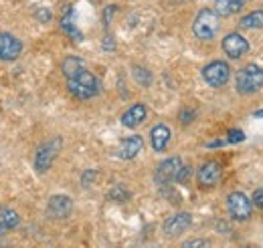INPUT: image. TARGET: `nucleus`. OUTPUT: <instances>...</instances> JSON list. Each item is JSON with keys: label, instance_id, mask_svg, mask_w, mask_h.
<instances>
[{"label": "nucleus", "instance_id": "nucleus-1", "mask_svg": "<svg viewBox=\"0 0 263 248\" xmlns=\"http://www.w3.org/2000/svg\"><path fill=\"white\" fill-rule=\"evenodd\" d=\"M67 87L73 93V97H77L81 101H87V99H91V97H96L99 93L98 77L91 71H87V69H83L77 75L69 77L67 79Z\"/></svg>", "mask_w": 263, "mask_h": 248}, {"label": "nucleus", "instance_id": "nucleus-2", "mask_svg": "<svg viewBox=\"0 0 263 248\" xmlns=\"http://www.w3.org/2000/svg\"><path fill=\"white\" fill-rule=\"evenodd\" d=\"M263 87V69L255 63L245 65L237 73V91L241 95L257 93Z\"/></svg>", "mask_w": 263, "mask_h": 248}, {"label": "nucleus", "instance_id": "nucleus-3", "mask_svg": "<svg viewBox=\"0 0 263 248\" xmlns=\"http://www.w3.org/2000/svg\"><path fill=\"white\" fill-rule=\"evenodd\" d=\"M193 32L198 40H213L219 32V14L211 8H202L193 23Z\"/></svg>", "mask_w": 263, "mask_h": 248}, {"label": "nucleus", "instance_id": "nucleus-4", "mask_svg": "<svg viewBox=\"0 0 263 248\" xmlns=\"http://www.w3.org/2000/svg\"><path fill=\"white\" fill-rule=\"evenodd\" d=\"M59 150H61V137H53L49 141H45L39 150H36V155H34V168L36 172H47L55 157L59 155Z\"/></svg>", "mask_w": 263, "mask_h": 248}, {"label": "nucleus", "instance_id": "nucleus-5", "mask_svg": "<svg viewBox=\"0 0 263 248\" xmlns=\"http://www.w3.org/2000/svg\"><path fill=\"white\" fill-rule=\"evenodd\" d=\"M229 77H231V69L225 61H213L202 69V79L211 87H223V85H227Z\"/></svg>", "mask_w": 263, "mask_h": 248}, {"label": "nucleus", "instance_id": "nucleus-6", "mask_svg": "<svg viewBox=\"0 0 263 248\" xmlns=\"http://www.w3.org/2000/svg\"><path fill=\"white\" fill-rule=\"evenodd\" d=\"M227 210L233 220H247L251 216V200L243 192H231L227 198Z\"/></svg>", "mask_w": 263, "mask_h": 248}, {"label": "nucleus", "instance_id": "nucleus-7", "mask_svg": "<svg viewBox=\"0 0 263 248\" xmlns=\"http://www.w3.org/2000/svg\"><path fill=\"white\" fill-rule=\"evenodd\" d=\"M180 168H182V159L180 157H168V159H164L156 168V174H154L156 184L158 186H168L170 182H174L178 172H180Z\"/></svg>", "mask_w": 263, "mask_h": 248}, {"label": "nucleus", "instance_id": "nucleus-8", "mask_svg": "<svg viewBox=\"0 0 263 248\" xmlns=\"http://www.w3.org/2000/svg\"><path fill=\"white\" fill-rule=\"evenodd\" d=\"M21 53H23V43L10 32H0V61H16Z\"/></svg>", "mask_w": 263, "mask_h": 248}, {"label": "nucleus", "instance_id": "nucleus-9", "mask_svg": "<svg viewBox=\"0 0 263 248\" xmlns=\"http://www.w3.org/2000/svg\"><path fill=\"white\" fill-rule=\"evenodd\" d=\"M221 176H223V168L219 161H206L198 168L197 180L200 188H213L221 182Z\"/></svg>", "mask_w": 263, "mask_h": 248}, {"label": "nucleus", "instance_id": "nucleus-10", "mask_svg": "<svg viewBox=\"0 0 263 248\" xmlns=\"http://www.w3.org/2000/svg\"><path fill=\"white\" fill-rule=\"evenodd\" d=\"M223 51L229 59H241L247 51H249V43L245 36H241L239 32H229L223 38Z\"/></svg>", "mask_w": 263, "mask_h": 248}, {"label": "nucleus", "instance_id": "nucleus-11", "mask_svg": "<svg viewBox=\"0 0 263 248\" xmlns=\"http://www.w3.org/2000/svg\"><path fill=\"white\" fill-rule=\"evenodd\" d=\"M191 224H193V216L189 212H176L174 216H170L166 220L162 230H164V234L168 238H176L182 232H186Z\"/></svg>", "mask_w": 263, "mask_h": 248}, {"label": "nucleus", "instance_id": "nucleus-12", "mask_svg": "<svg viewBox=\"0 0 263 248\" xmlns=\"http://www.w3.org/2000/svg\"><path fill=\"white\" fill-rule=\"evenodd\" d=\"M47 212L51 218H67L73 212V200L65 194H55L47 204Z\"/></svg>", "mask_w": 263, "mask_h": 248}, {"label": "nucleus", "instance_id": "nucleus-13", "mask_svg": "<svg viewBox=\"0 0 263 248\" xmlns=\"http://www.w3.org/2000/svg\"><path fill=\"white\" fill-rule=\"evenodd\" d=\"M146 117H148V107L142 105V103H136V105H132L130 109L122 115V125H126V127H138V125H142L146 121Z\"/></svg>", "mask_w": 263, "mask_h": 248}, {"label": "nucleus", "instance_id": "nucleus-14", "mask_svg": "<svg viewBox=\"0 0 263 248\" xmlns=\"http://www.w3.org/2000/svg\"><path fill=\"white\" fill-rule=\"evenodd\" d=\"M142 146H144V139H142L140 135H130V137H126V139L120 143L118 155H120L122 159H134L136 155L140 154Z\"/></svg>", "mask_w": 263, "mask_h": 248}, {"label": "nucleus", "instance_id": "nucleus-15", "mask_svg": "<svg viewBox=\"0 0 263 248\" xmlns=\"http://www.w3.org/2000/svg\"><path fill=\"white\" fill-rule=\"evenodd\" d=\"M150 141H152L154 152H164L168 141H170V129H168V125L164 123L154 125L152 131H150Z\"/></svg>", "mask_w": 263, "mask_h": 248}, {"label": "nucleus", "instance_id": "nucleus-16", "mask_svg": "<svg viewBox=\"0 0 263 248\" xmlns=\"http://www.w3.org/2000/svg\"><path fill=\"white\" fill-rule=\"evenodd\" d=\"M18 224H21V216L12 208L0 206V236L6 234V232H10V230H14Z\"/></svg>", "mask_w": 263, "mask_h": 248}, {"label": "nucleus", "instance_id": "nucleus-17", "mask_svg": "<svg viewBox=\"0 0 263 248\" xmlns=\"http://www.w3.org/2000/svg\"><path fill=\"white\" fill-rule=\"evenodd\" d=\"M245 6V0H215V12L219 16H233L241 12Z\"/></svg>", "mask_w": 263, "mask_h": 248}, {"label": "nucleus", "instance_id": "nucleus-18", "mask_svg": "<svg viewBox=\"0 0 263 248\" xmlns=\"http://www.w3.org/2000/svg\"><path fill=\"white\" fill-rule=\"evenodd\" d=\"M75 12H73V8L69 6L65 10V14L61 16V29L71 36V38H75V40H81L83 38V34L79 32V29L75 27V16H73Z\"/></svg>", "mask_w": 263, "mask_h": 248}, {"label": "nucleus", "instance_id": "nucleus-19", "mask_svg": "<svg viewBox=\"0 0 263 248\" xmlns=\"http://www.w3.org/2000/svg\"><path fill=\"white\" fill-rule=\"evenodd\" d=\"M83 69H87V67H85V61L79 59V57H67V59H63V63H61V71H63V75H65L67 79L73 77V75H77V73L83 71Z\"/></svg>", "mask_w": 263, "mask_h": 248}, {"label": "nucleus", "instance_id": "nucleus-20", "mask_svg": "<svg viewBox=\"0 0 263 248\" xmlns=\"http://www.w3.org/2000/svg\"><path fill=\"white\" fill-rule=\"evenodd\" d=\"M239 27L241 29H263V10H255V12H249L247 16H243Z\"/></svg>", "mask_w": 263, "mask_h": 248}, {"label": "nucleus", "instance_id": "nucleus-21", "mask_svg": "<svg viewBox=\"0 0 263 248\" xmlns=\"http://www.w3.org/2000/svg\"><path fill=\"white\" fill-rule=\"evenodd\" d=\"M107 198L114 200V202H126V200L130 198V192L124 186H114L107 192Z\"/></svg>", "mask_w": 263, "mask_h": 248}, {"label": "nucleus", "instance_id": "nucleus-22", "mask_svg": "<svg viewBox=\"0 0 263 248\" xmlns=\"http://www.w3.org/2000/svg\"><path fill=\"white\" fill-rule=\"evenodd\" d=\"M134 79H136L140 85H150L152 75H150V71H146V69H142V67H134Z\"/></svg>", "mask_w": 263, "mask_h": 248}, {"label": "nucleus", "instance_id": "nucleus-23", "mask_svg": "<svg viewBox=\"0 0 263 248\" xmlns=\"http://www.w3.org/2000/svg\"><path fill=\"white\" fill-rule=\"evenodd\" d=\"M245 139V133L241 129H229V135H227V143H241Z\"/></svg>", "mask_w": 263, "mask_h": 248}, {"label": "nucleus", "instance_id": "nucleus-24", "mask_svg": "<svg viewBox=\"0 0 263 248\" xmlns=\"http://www.w3.org/2000/svg\"><path fill=\"white\" fill-rule=\"evenodd\" d=\"M96 178H98V172H96V170H87V172H83V178H81L83 188L91 186V184L96 182Z\"/></svg>", "mask_w": 263, "mask_h": 248}, {"label": "nucleus", "instance_id": "nucleus-25", "mask_svg": "<svg viewBox=\"0 0 263 248\" xmlns=\"http://www.w3.org/2000/svg\"><path fill=\"white\" fill-rule=\"evenodd\" d=\"M36 18H39L41 23H49V20L53 18V12H51L49 8H39V10H36Z\"/></svg>", "mask_w": 263, "mask_h": 248}, {"label": "nucleus", "instance_id": "nucleus-26", "mask_svg": "<svg viewBox=\"0 0 263 248\" xmlns=\"http://www.w3.org/2000/svg\"><path fill=\"white\" fill-rule=\"evenodd\" d=\"M189 178H191V170L189 168H180V172H178V176H176V180L174 182H178V184H186L189 182Z\"/></svg>", "mask_w": 263, "mask_h": 248}, {"label": "nucleus", "instance_id": "nucleus-27", "mask_svg": "<svg viewBox=\"0 0 263 248\" xmlns=\"http://www.w3.org/2000/svg\"><path fill=\"white\" fill-rule=\"evenodd\" d=\"M184 248H206V240L202 238H193V240H186Z\"/></svg>", "mask_w": 263, "mask_h": 248}, {"label": "nucleus", "instance_id": "nucleus-28", "mask_svg": "<svg viewBox=\"0 0 263 248\" xmlns=\"http://www.w3.org/2000/svg\"><path fill=\"white\" fill-rule=\"evenodd\" d=\"M253 204H255L257 208H263V186L257 188V190L253 192Z\"/></svg>", "mask_w": 263, "mask_h": 248}, {"label": "nucleus", "instance_id": "nucleus-29", "mask_svg": "<svg viewBox=\"0 0 263 248\" xmlns=\"http://www.w3.org/2000/svg\"><path fill=\"white\" fill-rule=\"evenodd\" d=\"M116 12V6H107L105 10H103V23L105 25H109V20H111V14Z\"/></svg>", "mask_w": 263, "mask_h": 248}, {"label": "nucleus", "instance_id": "nucleus-30", "mask_svg": "<svg viewBox=\"0 0 263 248\" xmlns=\"http://www.w3.org/2000/svg\"><path fill=\"white\" fill-rule=\"evenodd\" d=\"M193 119H195V111H191V109L182 111V115H180V121H182V123H189V121H193Z\"/></svg>", "mask_w": 263, "mask_h": 248}, {"label": "nucleus", "instance_id": "nucleus-31", "mask_svg": "<svg viewBox=\"0 0 263 248\" xmlns=\"http://www.w3.org/2000/svg\"><path fill=\"white\" fill-rule=\"evenodd\" d=\"M255 117H263V109H259V111H255Z\"/></svg>", "mask_w": 263, "mask_h": 248}, {"label": "nucleus", "instance_id": "nucleus-32", "mask_svg": "<svg viewBox=\"0 0 263 248\" xmlns=\"http://www.w3.org/2000/svg\"><path fill=\"white\" fill-rule=\"evenodd\" d=\"M243 248H255V246H243Z\"/></svg>", "mask_w": 263, "mask_h": 248}]
</instances>
